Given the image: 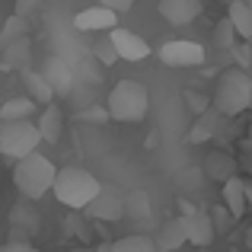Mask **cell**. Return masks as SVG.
<instances>
[{"instance_id":"26","label":"cell","mask_w":252,"mask_h":252,"mask_svg":"<svg viewBox=\"0 0 252 252\" xmlns=\"http://www.w3.org/2000/svg\"><path fill=\"white\" fill-rule=\"evenodd\" d=\"M125 204H128V217L150 220V201H147L144 191H128V195H125Z\"/></svg>"},{"instance_id":"25","label":"cell","mask_w":252,"mask_h":252,"mask_svg":"<svg viewBox=\"0 0 252 252\" xmlns=\"http://www.w3.org/2000/svg\"><path fill=\"white\" fill-rule=\"evenodd\" d=\"M29 35V16H19V13H13L10 19L3 23V32H0V42H16V38H26Z\"/></svg>"},{"instance_id":"20","label":"cell","mask_w":252,"mask_h":252,"mask_svg":"<svg viewBox=\"0 0 252 252\" xmlns=\"http://www.w3.org/2000/svg\"><path fill=\"white\" fill-rule=\"evenodd\" d=\"M35 99L32 96H19V99H6L0 105V122H10V118H32L35 115Z\"/></svg>"},{"instance_id":"8","label":"cell","mask_w":252,"mask_h":252,"mask_svg":"<svg viewBox=\"0 0 252 252\" xmlns=\"http://www.w3.org/2000/svg\"><path fill=\"white\" fill-rule=\"evenodd\" d=\"M182 214L189 217V243H195V246H211L214 236H217V227H214L211 211H198V208L182 204Z\"/></svg>"},{"instance_id":"32","label":"cell","mask_w":252,"mask_h":252,"mask_svg":"<svg viewBox=\"0 0 252 252\" xmlns=\"http://www.w3.org/2000/svg\"><path fill=\"white\" fill-rule=\"evenodd\" d=\"M38 6H42V0H16V13L19 16H32Z\"/></svg>"},{"instance_id":"15","label":"cell","mask_w":252,"mask_h":252,"mask_svg":"<svg viewBox=\"0 0 252 252\" xmlns=\"http://www.w3.org/2000/svg\"><path fill=\"white\" fill-rule=\"evenodd\" d=\"M223 204H227L230 211H233V217H243L249 208V185L243 182L240 176H230L227 182H223Z\"/></svg>"},{"instance_id":"28","label":"cell","mask_w":252,"mask_h":252,"mask_svg":"<svg viewBox=\"0 0 252 252\" xmlns=\"http://www.w3.org/2000/svg\"><path fill=\"white\" fill-rule=\"evenodd\" d=\"M77 118H80V122H90V125H105L112 118V112H109V105H105V109L102 105H93V109H83Z\"/></svg>"},{"instance_id":"33","label":"cell","mask_w":252,"mask_h":252,"mask_svg":"<svg viewBox=\"0 0 252 252\" xmlns=\"http://www.w3.org/2000/svg\"><path fill=\"white\" fill-rule=\"evenodd\" d=\"M102 6H109V10H115V13H125V10H131L134 6V0H99Z\"/></svg>"},{"instance_id":"24","label":"cell","mask_w":252,"mask_h":252,"mask_svg":"<svg viewBox=\"0 0 252 252\" xmlns=\"http://www.w3.org/2000/svg\"><path fill=\"white\" fill-rule=\"evenodd\" d=\"M230 16H233L236 29H240V38H252V6L246 0H233L230 3Z\"/></svg>"},{"instance_id":"23","label":"cell","mask_w":252,"mask_h":252,"mask_svg":"<svg viewBox=\"0 0 252 252\" xmlns=\"http://www.w3.org/2000/svg\"><path fill=\"white\" fill-rule=\"evenodd\" d=\"M112 249H115V252H160V246H157V240H150V236H144V233L125 236V240L112 243Z\"/></svg>"},{"instance_id":"37","label":"cell","mask_w":252,"mask_h":252,"mask_svg":"<svg viewBox=\"0 0 252 252\" xmlns=\"http://www.w3.org/2000/svg\"><path fill=\"white\" fill-rule=\"evenodd\" d=\"M249 141H252V125H249Z\"/></svg>"},{"instance_id":"4","label":"cell","mask_w":252,"mask_h":252,"mask_svg":"<svg viewBox=\"0 0 252 252\" xmlns=\"http://www.w3.org/2000/svg\"><path fill=\"white\" fill-rule=\"evenodd\" d=\"M42 131H38V122H29V118H10V122H0V154L10 157V160H23L32 150H38L42 144Z\"/></svg>"},{"instance_id":"19","label":"cell","mask_w":252,"mask_h":252,"mask_svg":"<svg viewBox=\"0 0 252 252\" xmlns=\"http://www.w3.org/2000/svg\"><path fill=\"white\" fill-rule=\"evenodd\" d=\"M29 58H32V51H29V35L3 45V64H6V67L23 70V67H29Z\"/></svg>"},{"instance_id":"29","label":"cell","mask_w":252,"mask_h":252,"mask_svg":"<svg viewBox=\"0 0 252 252\" xmlns=\"http://www.w3.org/2000/svg\"><path fill=\"white\" fill-rule=\"evenodd\" d=\"M211 217H214V227H217V233H223V230H230V220H233V211L223 204V208H214L211 211Z\"/></svg>"},{"instance_id":"18","label":"cell","mask_w":252,"mask_h":252,"mask_svg":"<svg viewBox=\"0 0 252 252\" xmlns=\"http://www.w3.org/2000/svg\"><path fill=\"white\" fill-rule=\"evenodd\" d=\"M204 172H208V179L227 182L230 176H236V163H233V157L220 154V150H211L208 160H204Z\"/></svg>"},{"instance_id":"30","label":"cell","mask_w":252,"mask_h":252,"mask_svg":"<svg viewBox=\"0 0 252 252\" xmlns=\"http://www.w3.org/2000/svg\"><path fill=\"white\" fill-rule=\"evenodd\" d=\"M185 102H189V109L198 112V115H204V112H208V96H201V93H195V90L185 93Z\"/></svg>"},{"instance_id":"6","label":"cell","mask_w":252,"mask_h":252,"mask_svg":"<svg viewBox=\"0 0 252 252\" xmlns=\"http://www.w3.org/2000/svg\"><path fill=\"white\" fill-rule=\"evenodd\" d=\"M160 61L169 67H195L204 64V45H198L195 38H169L166 45H160Z\"/></svg>"},{"instance_id":"31","label":"cell","mask_w":252,"mask_h":252,"mask_svg":"<svg viewBox=\"0 0 252 252\" xmlns=\"http://www.w3.org/2000/svg\"><path fill=\"white\" fill-rule=\"evenodd\" d=\"M0 252H38L35 246H32L29 240H10V243H0Z\"/></svg>"},{"instance_id":"3","label":"cell","mask_w":252,"mask_h":252,"mask_svg":"<svg viewBox=\"0 0 252 252\" xmlns=\"http://www.w3.org/2000/svg\"><path fill=\"white\" fill-rule=\"evenodd\" d=\"M214 109L220 115H240L252 105V77L243 74V70H227L220 74L217 80V90H214Z\"/></svg>"},{"instance_id":"22","label":"cell","mask_w":252,"mask_h":252,"mask_svg":"<svg viewBox=\"0 0 252 252\" xmlns=\"http://www.w3.org/2000/svg\"><path fill=\"white\" fill-rule=\"evenodd\" d=\"M236 38H240V29H236L233 16L227 13V19H220L217 29H214V45L220 51H230V48H236Z\"/></svg>"},{"instance_id":"16","label":"cell","mask_w":252,"mask_h":252,"mask_svg":"<svg viewBox=\"0 0 252 252\" xmlns=\"http://www.w3.org/2000/svg\"><path fill=\"white\" fill-rule=\"evenodd\" d=\"M23 86H26V93H29V96L35 99L38 105H48L51 99L58 96L55 86L48 83V77H45L42 70H29V67H23Z\"/></svg>"},{"instance_id":"12","label":"cell","mask_w":252,"mask_h":252,"mask_svg":"<svg viewBox=\"0 0 252 252\" xmlns=\"http://www.w3.org/2000/svg\"><path fill=\"white\" fill-rule=\"evenodd\" d=\"M182 243H189V217H172V220L160 223V230H157V246L160 252H176L182 249Z\"/></svg>"},{"instance_id":"5","label":"cell","mask_w":252,"mask_h":252,"mask_svg":"<svg viewBox=\"0 0 252 252\" xmlns=\"http://www.w3.org/2000/svg\"><path fill=\"white\" fill-rule=\"evenodd\" d=\"M147 86L137 80H118L109 93V112L115 122H141L147 115Z\"/></svg>"},{"instance_id":"11","label":"cell","mask_w":252,"mask_h":252,"mask_svg":"<svg viewBox=\"0 0 252 252\" xmlns=\"http://www.w3.org/2000/svg\"><path fill=\"white\" fill-rule=\"evenodd\" d=\"M109 38L115 42L118 58H122V61H144V58H150V45L144 42L141 35H134L131 29H122V26H115V29L109 32Z\"/></svg>"},{"instance_id":"36","label":"cell","mask_w":252,"mask_h":252,"mask_svg":"<svg viewBox=\"0 0 252 252\" xmlns=\"http://www.w3.org/2000/svg\"><path fill=\"white\" fill-rule=\"evenodd\" d=\"M249 204H252V185H249Z\"/></svg>"},{"instance_id":"9","label":"cell","mask_w":252,"mask_h":252,"mask_svg":"<svg viewBox=\"0 0 252 252\" xmlns=\"http://www.w3.org/2000/svg\"><path fill=\"white\" fill-rule=\"evenodd\" d=\"M118 26V13L109 10V6H90V10H80L74 16V29L80 32H112Z\"/></svg>"},{"instance_id":"1","label":"cell","mask_w":252,"mask_h":252,"mask_svg":"<svg viewBox=\"0 0 252 252\" xmlns=\"http://www.w3.org/2000/svg\"><path fill=\"white\" fill-rule=\"evenodd\" d=\"M55 179H58V169L48 157H42L38 150H32L29 157L16 160V169H13V182H16L19 195L23 198H42L55 189Z\"/></svg>"},{"instance_id":"7","label":"cell","mask_w":252,"mask_h":252,"mask_svg":"<svg viewBox=\"0 0 252 252\" xmlns=\"http://www.w3.org/2000/svg\"><path fill=\"white\" fill-rule=\"evenodd\" d=\"M86 214H90L93 220H122V217L128 214V204H125V195L118 189L105 185V189L86 204Z\"/></svg>"},{"instance_id":"10","label":"cell","mask_w":252,"mask_h":252,"mask_svg":"<svg viewBox=\"0 0 252 252\" xmlns=\"http://www.w3.org/2000/svg\"><path fill=\"white\" fill-rule=\"evenodd\" d=\"M10 223H13V233H16L19 240H29V236H35L38 230H42V214H38V208L32 204V198L19 201L16 208L10 211Z\"/></svg>"},{"instance_id":"14","label":"cell","mask_w":252,"mask_h":252,"mask_svg":"<svg viewBox=\"0 0 252 252\" xmlns=\"http://www.w3.org/2000/svg\"><path fill=\"white\" fill-rule=\"evenodd\" d=\"M45 77H48V83L55 86L58 96H67L70 86H74V70H70V64L64 61V58H48L45 61Z\"/></svg>"},{"instance_id":"34","label":"cell","mask_w":252,"mask_h":252,"mask_svg":"<svg viewBox=\"0 0 252 252\" xmlns=\"http://www.w3.org/2000/svg\"><path fill=\"white\" fill-rule=\"evenodd\" d=\"M96 252H115V249H112V243H102V246H96Z\"/></svg>"},{"instance_id":"2","label":"cell","mask_w":252,"mask_h":252,"mask_svg":"<svg viewBox=\"0 0 252 252\" xmlns=\"http://www.w3.org/2000/svg\"><path fill=\"white\" fill-rule=\"evenodd\" d=\"M55 198L64 204V208H74V211H86V204L102 191L99 179L93 172H86L80 166H67V169H58L55 179Z\"/></svg>"},{"instance_id":"21","label":"cell","mask_w":252,"mask_h":252,"mask_svg":"<svg viewBox=\"0 0 252 252\" xmlns=\"http://www.w3.org/2000/svg\"><path fill=\"white\" fill-rule=\"evenodd\" d=\"M214 134H217V115L214 112H204V115H198L195 128L189 131V141L191 144H208Z\"/></svg>"},{"instance_id":"13","label":"cell","mask_w":252,"mask_h":252,"mask_svg":"<svg viewBox=\"0 0 252 252\" xmlns=\"http://www.w3.org/2000/svg\"><path fill=\"white\" fill-rule=\"evenodd\" d=\"M201 13V0H160V16L172 26H185L198 19Z\"/></svg>"},{"instance_id":"35","label":"cell","mask_w":252,"mask_h":252,"mask_svg":"<svg viewBox=\"0 0 252 252\" xmlns=\"http://www.w3.org/2000/svg\"><path fill=\"white\" fill-rule=\"evenodd\" d=\"M246 246H249V249H252V227H249V230H246Z\"/></svg>"},{"instance_id":"17","label":"cell","mask_w":252,"mask_h":252,"mask_svg":"<svg viewBox=\"0 0 252 252\" xmlns=\"http://www.w3.org/2000/svg\"><path fill=\"white\" fill-rule=\"evenodd\" d=\"M38 131H42V137L48 144H58L61 141V134H64V115H61V109L58 105H45V112L38 115Z\"/></svg>"},{"instance_id":"27","label":"cell","mask_w":252,"mask_h":252,"mask_svg":"<svg viewBox=\"0 0 252 252\" xmlns=\"http://www.w3.org/2000/svg\"><path fill=\"white\" fill-rule=\"evenodd\" d=\"M93 55H96L102 64H112V61H118V48H115V42H112V38H102V42H93Z\"/></svg>"}]
</instances>
